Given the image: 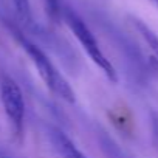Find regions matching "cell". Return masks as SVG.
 I'll list each match as a JSON object with an SVG mask.
<instances>
[{
  "label": "cell",
  "mask_w": 158,
  "mask_h": 158,
  "mask_svg": "<svg viewBox=\"0 0 158 158\" xmlns=\"http://www.w3.org/2000/svg\"><path fill=\"white\" fill-rule=\"evenodd\" d=\"M22 48L27 51V54L30 56L31 62L34 64V67L39 71V76L42 77V81L45 82V85L56 93L57 96H60L62 99H65L67 102H74V92L71 90L70 84L67 82V79L60 74V71L54 67V64L48 59V56L33 42H30L28 39H25L23 36H20L19 33H16Z\"/></svg>",
  "instance_id": "6da1fadb"
},
{
  "label": "cell",
  "mask_w": 158,
  "mask_h": 158,
  "mask_svg": "<svg viewBox=\"0 0 158 158\" xmlns=\"http://www.w3.org/2000/svg\"><path fill=\"white\" fill-rule=\"evenodd\" d=\"M150 2H153V3H155V5L158 6V0H150Z\"/></svg>",
  "instance_id": "ba28073f"
},
{
  "label": "cell",
  "mask_w": 158,
  "mask_h": 158,
  "mask_svg": "<svg viewBox=\"0 0 158 158\" xmlns=\"http://www.w3.org/2000/svg\"><path fill=\"white\" fill-rule=\"evenodd\" d=\"M64 20L68 25V28L71 30V33L76 36V39L79 40L81 47L85 50V53L89 54V57L93 60L95 65H98L102 73L110 79L112 82L118 81L116 76V70L113 67V64L110 62V59H107V56L102 53L95 34L90 31V28L85 25V22L79 17L76 13H73L71 10H65L64 11Z\"/></svg>",
  "instance_id": "7a4b0ae2"
},
{
  "label": "cell",
  "mask_w": 158,
  "mask_h": 158,
  "mask_svg": "<svg viewBox=\"0 0 158 158\" xmlns=\"http://www.w3.org/2000/svg\"><path fill=\"white\" fill-rule=\"evenodd\" d=\"M45 2V8L48 16L56 22L60 17V5H59V0H44Z\"/></svg>",
  "instance_id": "8992f818"
},
{
  "label": "cell",
  "mask_w": 158,
  "mask_h": 158,
  "mask_svg": "<svg viewBox=\"0 0 158 158\" xmlns=\"http://www.w3.org/2000/svg\"><path fill=\"white\" fill-rule=\"evenodd\" d=\"M50 139H51L54 149L57 150V153L62 158H87V155H84L79 150L77 146L60 129L51 127L50 129Z\"/></svg>",
  "instance_id": "277c9868"
},
{
  "label": "cell",
  "mask_w": 158,
  "mask_h": 158,
  "mask_svg": "<svg viewBox=\"0 0 158 158\" xmlns=\"http://www.w3.org/2000/svg\"><path fill=\"white\" fill-rule=\"evenodd\" d=\"M14 6L20 16V19L28 20L30 19V0H14Z\"/></svg>",
  "instance_id": "52a82bcc"
},
{
  "label": "cell",
  "mask_w": 158,
  "mask_h": 158,
  "mask_svg": "<svg viewBox=\"0 0 158 158\" xmlns=\"http://www.w3.org/2000/svg\"><path fill=\"white\" fill-rule=\"evenodd\" d=\"M130 22H132V25L135 27V30L139 33V36L143 37V40L147 44V47L150 48L153 57H155L156 62H158V36H156L143 20H139V19H136V17H130Z\"/></svg>",
  "instance_id": "5b68a950"
},
{
  "label": "cell",
  "mask_w": 158,
  "mask_h": 158,
  "mask_svg": "<svg viewBox=\"0 0 158 158\" xmlns=\"http://www.w3.org/2000/svg\"><path fill=\"white\" fill-rule=\"evenodd\" d=\"M0 101L5 109V113L11 123L16 135H22L25 121V99L19 84L13 77L2 74L0 76Z\"/></svg>",
  "instance_id": "3957f363"
}]
</instances>
